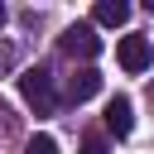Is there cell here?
<instances>
[{"instance_id": "obj_9", "label": "cell", "mask_w": 154, "mask_h": 154, "mask_svg": "<svg viewBox=\"0 0 154 154\" xmlns=\"http://www.w3.org/2000/svg\"><path fill=\"white\" fill-rule=\"evenodd\" d=\"M0 24H5V5H0Z\"/></svg>"}, {"instance_id": "obj_2", "label": "cell", "mask_w": 154, "mask_h": 154, "mask_svg": "<svg viewBox=\"0 0 154 154\" xmlns=\"http://www.w3.org/2000/svg\"><path fill=\"white\" fill-rule=\"evenodd\" d=\"M58 48H63L67 58H96V53H101L96 24H67V29H63V38H58Z\"/></svg>"}, {"instance_id": "obj_4", "label": "cell", "mask_w": 154, "mask_h": 154, "mask_svg": "<svg viewBox=\"0 0 154 154\" xmlns=\"http://www.w3.org/2000/svg\"><path fill=\"white\" fill-rule=\"evenodd\" d=\"M96 91H101V72H96V67H77V72L67 77V101L82 106V101H91Z\"/></svg>"}, {"instance_id": "obj_7", "label": "cell", "mask_w": 154, "mask_h": 154, "mask_svg": "<svg viewBox=\"0 0 154 154\" xmlns=\"http://www.w3.org/2000/svg\"><path fill=\"white\" fill-rule=\"evenodd\" d=\"M24 154H58V140H53V135H34V140L24 144Z\"/></svg>"}, {"instance_id": "obj_1", "label": "cell", "mask_w": 154, "mask_h": 154, "mask_svg": "<svg viewBox=\"0 0 154 154\" xmlns=\"http://www.w3.org/2000/svg\"><path fill=\"white\" fill-rule=\"evenodd\" d=\"M19 96L29 101V111H38V116H53V111H58L53 72H48V67H29V72L19 77Z\"/></svg>"}, {"instance_id": "obj_3", "label": "cell", "mask_w": 154, "mask_h": 154, "mask_svg": "<svg viewBox=\"0 0 154 154\" xmlns=\"http://www.w3.org/2000/svg\"><path fill=\"white\" fill-rule=\"evenodd\" d=\"M116 58H120V67H125V72H144V67H149V38H140V34L120 38Z\"/></svg>"}, {"instance_id": "obj_6", "label": "cell", "mask_w": 154, "mask_h": 154, "mask_svg": "<svg viewBox=\"0 0 154 154\" xmlns=\"http://www.w3.org/2000/svg\"><path fill=\"white\" fill-rule=\"evenodd\" d=\"M125 19H130L125 0H96V10H91V24H106V29H120Z\"/></svg>"}, {"instance_id": "obj_8", "label": "cell", "mask_w": 154, "mask_h": 154, "mask_svg": "<svg viewBox=\"0 0 154 154\" xmlns=\"http://www.w3.org/2000/svg\"><path fill=\"white\" fill-rule=\"evenodd\" d=\"M82 154H111V149H106V140H101V135H91V140L82 144Z\"/></svg>"}, {"instance_id": "obj_5", "label": "cell", "mask_w": 154, "mask_h": 154, "mask_svg": "<svg viewBox=\"0 0 154 154\" xmlns=\"http://www.w3.org/2000/svg\"><path fill=\"white\" fill-rule=\"evenodd\" d=\"M106 130H111L116 140H125V135L135 130V111H130L125 96H111V101H106Z\"/></svg>"}]
</instances>
